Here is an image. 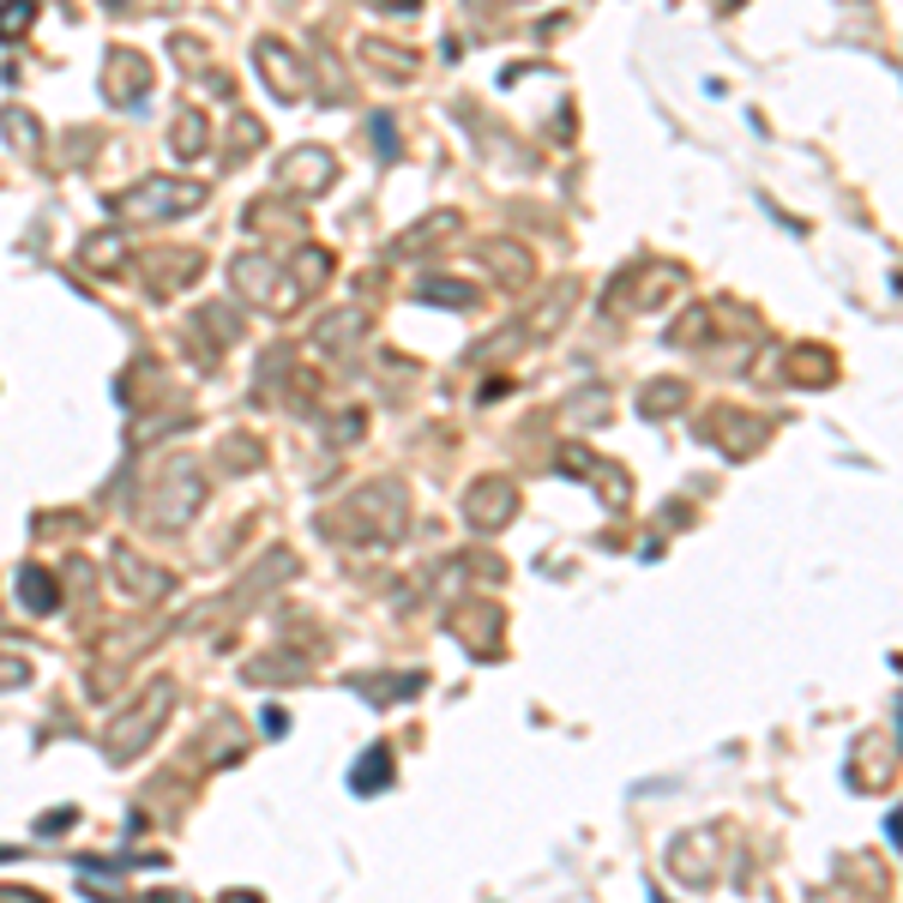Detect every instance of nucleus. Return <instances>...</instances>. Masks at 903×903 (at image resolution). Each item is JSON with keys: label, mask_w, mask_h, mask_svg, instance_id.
I'll return each mask as SVG.
<instances>
[{"label": "nucleus", "mask_w": 903, "mask_h": 903, "mask_svg": "<svg viewBox=\"0 0 903 903\" xmlns=\"http://www.w3.org/2000/svg\"><path fill=\"white\" fill-rule=\"evenodd\" d=\"M289 277H295V289H302V302L320 295L325 284H332V254H325V247H302L295 265H289Z\"/></svg>", "instance_id": "28"}, {"label": "nucleus", "mask_w": 903, "mask_h": 903, "mask_svg": "<svg viewBox=\"0 0 903 903\" xmlns=\"http://www.w3.org/2000/svg\"><path fill=\"white\" fill-rule=\"evenodd\" d=\"M205 205V181H181V175H145V181L121 187L109 199V217L121 224H169V217H187Z\"/></svg>", "instance_id": "4"}, {"label": "nucleus", "mask_w": 903, "mask_h": 903, "mask_svg": "<svg viewBox=\"0 0 903 903\" xmlns=\"http://www.w3.org/2000/svg\"><path fill=\"white\" fill-rule=\"evenodd\" d=\"M362 410H344V422H332V440H337V446H344V440H362Z\"/></svg>", "instance_id": "39"}, {"label": "nucleus", "mask_w": 903, "mask_h": 903, "mask_svg": "<svg viewBox=\"0 0 903 903\" xmlns=\"http://www.w3.org/2000/svg\"><path fill=\"white\" fill-rule=\"evenodd\" d=\"M37 24V0H0V42H19Z\"/></svg>", "instance_id": "32"}, {"label": "nucleus", "mask_w": 903, "mask_h": 903, "mask_svg": "<svg viewBox=\"0 0 903 903\" xmlns=\"http://www.w3.org/2000/svg\"><path fill=\"white\" fill-rule=\"evenodd\" d=\"M482 259L488 265H500V284H530V272H537V254L530 247H518V242H482Z\"/></svg>", "instance_id": "24"}, {"label": "nucleus", "mask_w": 903, "mask_h": 903, "mask_svg": "<svg viewBox=\"0 0 903 903\" xmlns=\"http://www.w3.org/2000/svg\"><path fill=\"white\" fill-rule=\"evenodd\" d=\"M374 7H380V12H416L422 0H374Z\"/></svg>", "instance_id": "41"}, {"label": "nucleus", "mask_w": 903, "mask_h": 903, "mask_svg": "<svg viewBox=\"0 0 903 903\" xmlns=\"http://www.w3.org/2000/svg\"><path fill=\"white\" fill-rule=\"evenodd\" d=\"M127 254H121V242H115V235H91V242H85V265H121Z\"/></svg>", "instance_id": "36"}, {"label": "nucleus", "mask_w": 903, "mask_h": 903, "mask_svg": "<svg viewBox=\"0 0 903 903\" xmlns=\"http://www.w3.org/2000/svg\"><path fill=\"white\" fill-rule=\"evenodd\" d=\"M0 127H7V139L19 145L24 157H37V151H42V132H37V121H31L24 109H7V115H0Z\"/></svg>", "instance_id": "33"}, {"label": "nucleus", "mask_w": 903, "mask_h": 903, "mask_svg": "<svg viewBox=\"0 0 903 903\" xmlns=\"http://www.w3.org/2000/svg\"><path fill=\"white\" fill-rule=\"evenodd\" d=\"M362 699H374V705H392V699H416V693L428 687V675H355L350 680Z\"/></svg>", "instance_id": "22"}, {"label": "nucleus", "mask_w": 903, "mask_h": 903, "mask_svg": "<svg viewBox=\"0 0 903 903\" xmlns=\"http://www.w3.org/2000/svg\"><path fill=\"white\" fill-rule=\"evenodd\" d=\"M205 145H212V121H205L199 109H181V115H175V127H169V151L175 157H199Z\"/></svg>", "instance_id": "27"}, {"label": "nucleus", "mask_w": 903, "mask_h": 903, "mask_svg": "<svg viewBox=\"0 0 903 903\" xmlns=\"http://www.w3.org/2000/svg\"><path fill=\"white\" fill-rule=\"evenodd\" d=\"M102 91H109V102H121V109L145 102V91H151V61H145L139 49H109V61H102Z\"/></svg>", "instance_id": "14"}, {"label": "nucleus", "mask_w": 903, "mask_h": 903, "mask_svg": "<svg viewBox=\"0 0 903 903\" xmlns=\"http://www.w3.org/2000/svg\"><path fill=\"white\" fill-rule=\"evenodd\" d=\"M72 819H79L72 807H61V813H42V819H37V832H42V837H49V832H67Z\"/></svg>", "instance_id": "40"}, {"label": "nucleus", "mask_w": 903, "mask_h": 903, "mask_svg": "<svg viewBox=\"0 0 903 903\" xmlns=\"http://www.w3.org/2000/svg\"><path fill=\"white\" fill-rule=\"evenodd\" d=\"M494 7H518V0H494Z\"/></svg>", "instance_id": "42"}, {"label": "nucleus", "mask_w": 903, "mask_h": 903, "mask_svg": "<svg viewBox=\"0 0 903 903\" xmlns=\"http://www.w3.org/2000/svg\"><path fill=\"white\" fill-rule=\"evenodd\" d=\"M205 507V470L199 458H163L151 488L139 494V518L163 537H175V530H187Z\"/></svg>", "instance_id": "2"}, {"label": "nucleus", "mask_w": 903, "mask_h": 903, "mask_svg": "<svg viewBox=\"0 0 903 903\" xmlns=\"http://www.w3.org/2000/svg\"><path fill=\"white\" fill-rule=\"evenodd\" d=\"M710 832H717V825L675 837V850H669V873L687 885V892H705V885H717V873H723V855L710 850Z\"/></svg>", "instance_id": "12"}, {"label": "nucleus", "mask_w": 903, "mask_h": 903, "mask_svg": "<svg viewBox=\"0 0 903 903\" xmlns=\"http://www.w3.org/2000/svg\"><path fill=\"white\" fill-rule=\"evenodd\" d=\"M254 61H259V72H265V85H272L284 102H302L307 97V61L289 49L284 37H259L254 42Z\"/></svg>", "instance_id": "11"}, {"label": "nucleus", "mask_w": 903, "mask_h": 903, "mask_svg": "<svg viewBox=\"0 0 903 903\" xmlns=\"http://www.w3.org/2000/svg\"><path fill=\"white\" fill-rule=\"evenodd\" d=\"M404 524H410V488L397 477L350 488L332 512H320V537L337 542V549H386V542L404 537Z\"/></svg>", "instance_id": "1"}, {"label": "nucleus", "mask_w": 903, "mask_h": 903, "mask_svg": "<svg viewBox=\"0 0 903 903\" xmlns=\"http://www.w3.org/2000/svg\"><path fill=\"white\" fill-rule=\"evenodd\" d=\"M452 229H458V212H434V217H422L416 229L392 235V242H386V259H416V254H428V247L452 242Z\"/></svg>", "instance_id": "18"}, {"label": "nucleus", "mask_w": 903, "mask_h": 903, "mask_svg": "<svg viewBox=\"0 0 903 903\" xmlns=\"http://www.w3.org/2000/svg\"><path fill=\"white\" fill-rule=\"evenodd\" d=\"M277 175H284V194L295 199H320V194H332V181H337V157L325 151V145H295V151L277 163Z\"/></svg>", "instance_id": "9"}, {"label": "nucleus", "mask_w": 903, "mask_h": 903, "mask_svg": "<svg viewBox=\"0 0 903 903\" xmlns=\"http://www.w3.org/2000/svg\"><path fill=\"white\" fill-rule=\"evenodd\" d=\"M386 783H392V747L374 742V747L362 753V759L350 765V789H355V795H380Z\"/></svg>", "instance_id": "23"}, {"label": "nucleus", "mask_w": 903, "mask_h": 903, "mask_svg": "<svg viewBox=\"0 0 903 903\" xmlns=\"http://www.w3.org/2000/svg\"><path fill=\"white\" fill-rule=\"evenodd\" d=\"M446 632L470 650L477 662H494V645H500V609L494 602H452L446 609Z\"/></svg>", "instance_id": "10"}, {"label": "nucleus", "mask_w": 903, "mask_h": 903, "mask_svg": "<svg viewBox=\"0 0 903 903\" xmlns=\"http://www.w3.org/2000/svg\"><path fill=\"white\" fill-rule=\"evenodd\" d=\"M518 512V482L512 477H477L464 488V524L482 530V537H494V530H507Z\"/></svg>", "instance_id": "7"}, {"label": "nucleus", "mask_w": 903, "mask_h": 903, "mask_svg": "<svg viewBox=\"0 0 903 903\" xmlns=\"http://www.w3.org/2000/svg\"><path fill=\"white\" fill-rule=\"evenodd\" d=\"M355 55H362L367 67H380L392 85H404V79H416V72H422V55L416 49H392L386 37H362V42H355Z\"/></svg>", "instance_id": "19"}, {"label": "nucleus", "mask_w": 903, "mask_h": 903, "mask_svg": "<svg viewBox=\"0 0 903 903\" xmlns=\"http://www.w3.org/2000/svg\"><path fill=\"white\" fill-rule=\"evenodd\" d=\"M229 284L242 302H254L265 307V314H289V307H302V289H295V277L284 272L277 259H265V254H242L229 265Z\"/></svg>", "instance_id": "5"}, {"label": "nucleus", "mask_w": 903, "mask_h": 903, "mask_svg": "<svg viewBox=\"0 0 903 903\" xmlns=\"http://www.w3.org/2000/svg\"><path fill=\"white\" fill-rule=\"evenodd\" d=\"M362 337H367V314H355V307H344V314H325V320L307 325V344L325 350V355H350Z\"/></svg>", "instance_id": "15"}, {"label": "nucleus", "mask_w": 903, "mask_h": 903, "mask_svg": "<svg viewBox=\"0 0 903 903\" xmlns=\"http://www.w3.org/2000/svg\"><path fill=\"white\" fill-rule=\"evenodd\" d=\"M687 410V380H650V386H639V416L662 422V416H680Z\"/></svg>", "instance_id": "25"}, {"label": "nucleus", "mask_w": 903, "mask_h": 903, "mask_svg": "<svg viewBox=\"0 0 903 903\" xmlns=\"http://www.w3.org/2000/svg\"><path fill=\"white\" fill-rule=\"evenodd\" d=\"M12 590H19V602L31 615H55V609H61V579H55L42 560H24V567L12 572Z\"/></svg>", "instance_id": "17"}, {"label": "nucleus", "mask_w": 903, "mask_h": 903, "mask_svg": "<svg viewBox=\"0 0 903 903\" xmlns=\"http://www.w3.org/2000/svg\"><path fill=\"white\" fill-rule=\"evenodd\" d=\"M699 434L710 440L717 452H729V458H747V452H759L765 440H772V416H759V410H710V416L699 422Z\"/></svg>", "instance_id": "6"}, {"label": "nucleus", "mask_w": 903, "mask_h": 903, "mask_svg": "<svg viewBox=\"0 0 903 903\" xmlns=\"http://www.w3.org/2000/svg\"><path fill=\"white\" fill-rule=\"evenodd\" d=\"M687 325H669V344L680 350V344H705L710 337V325H705V307H693V314H680Z\"/></svg>", "instance_id": "34"}, {"label": "nucleus", "mask_w": 903, "mask_h": 903, "mask_svg": "<svg viewBox=\"0 0 903 903\" xmlns=\"http://www.w3.org/2000/svg\"><path fill=\"white\" fill-rule=\"evenodd\" d=\"M560 470H567V477H597L602 494H609V507H627V470H615L609 458H597L585 446H560Z\"/></svg>", "instance_id": "16"}, {"label": "nucleus", "mask_w": 903, "mask_h": 903, "mask_svg": "<svg viewBox=\"0 0 903 903\" xmlns=\"http://www.w3.org/2000/svg\"><path fill=\"white\" fill-rule=\"evenodd\" d=\"M789 380L795 386H825L832 380V350H789Z\"/></svg>", "instance_id": "31"}, {"label": "nucleus", "mask_w": 903, "mask_h": 903, "mask_svg": "<svg viewBox=\"0 0 903 903\" xmlns=\"http://www.w3.org/2000/svg\"><path fill=\"white\" fill-rule=\"evenodd\" d=\"M109 579L127 590L132 602H163L175 590V579L157 567V560H145V554H132L127 542H109Z\"/></svg>", "instance_id": "8"}, {"label": "nucleus", "mask_w": 903, "mask_h": 903, "mask_svg": "<svg viewBox=\"0 0 903 903\" xmlns=\"http://www.w3.org/2000/svg\"><path fill=\"white\" fill-rule=\"evenodd\" d=\"M242 675H247V680H259V687H272V680H302V675H307V662H302V657H289V650H272V657H254Z\"/></svg>", "instance_id": "29"}, {"label": "nucleus", "mask_w": 903, "mask_h": 903, "mask_svg": "<svg viewBox=\"0 0 903 903\" xmlns=\"http://www.w3.org/2000/svg\"><path fill=\"white\" fill-rule=\"evenodd\" d=\"M669 289H680V272H675V265H657V272H650V284H632V277H620L615 295H609V307H620V302H632V307H657Z\"/></svg>", "instance_id": "21"}, {"label": "nucleus", "mask_w": 903, "mask_h": 903, "mask_svg": "<svg viewBox=\"0 0 903 903\" xmlns=\"http://www.w3.org/2000/svg\"><path fill=\"white\" fill-rule=\"evenodd\" d=\"M115 7H127V0H115Z\"/></svg>", "instance_id": "43"}, {"label": "nucleus", "mask_w": 903, "mask_h": 903, "mask_svg": "<svg viewBox=\"0 0 903 903\" xmlns=\"http://www.w3.org/2000/svg\"><path fill=\"white\" fill-rule=\"evenodd\" d=\"M518 350H530V325L518 320V325H500V332H488L482 344H470L464 350V367H488V362H507V355H518Z\"/></svg>", "instance_id": "20"}, {"label": "nucleus", "mask_w": 903, "mask_h": 903, "mask_svg": "<svg viewBox=\"0 0 903 903\" xmlns=\"http://www.w3.org/2000/svg\"><path fill=\"white\" fill-rule=\"evenodd\" d=\"M31 680V662L24 657H0V687H24Z\"/></svg>", "instance_id": "38"}, {"label": "nucleus", "mask_w": 903, "mask_h": 903, "mask_svg": "<svg viewBox=\"0 0 903 903\" xmlns=\"http://www.w3.org/2000/svg\"><path fill=\"white\" fill-rule=\"evenodd\" d=\"M367 132H374V151L392 163V157H397V132H392V115H374V121H367Z\"/></svg>", "instance_id": "37"}, {"label": "nucleus", "mask_w": 903, "mask_h": 903, "mask_svg": "<svg viewBox=\"0 0 903 903\" xmlns=\"http://www.w3.org/2000/svg\"><path fill=\"white\" fill-rule=\"evenodd\" d=\"M572 302H579V284H572V277H567V284H554L549 302H542L537 314L524 320V325H530V344H537V337H549V332H560V320L572 314Z\"/></svg>", "instance_id": "26"}, {"label": "nucleus", "mask_w": 903, "mask_h": 903, "mask_svg": "<svg viewBox=\"0 0 903 903\" xmlns=\"http://www.w3.org/2000/svg\"><path fill=\"white\" fill-rule=\"evenodd\" d=\"M169 710H175V680H151V687H145L127 710H115V717L102 723V759H109V765H132L145 747L157 742V729L169 723Z\"/></svg>", "instance_id": "3"}, {"label": "nucleus", "mask_w": 903, "mask_h": 903, "mask_svg": "<svg viewBox=\"0 0 903 903\" xmlns=\"http://www.w3.org/2000/svg\"><path fill=\"white\" fill-rule=\"evenodd\" d=\"M132 265L145 272V289L163 302V295L187 289L205 272V254H199V247H163V254H145V259H132Z\"/></svg>", "instance_id": "13"}, {"label": "nucleus", "mask_w": 903, "mask_h": 903, "mask_svg": "<svg viewBox=\"0 0 903 903\" xmlns=\"http://www.w3.org/2000/svg\"><path fill=\"white\" fill-rule=\"evenodd\" d=\"M416 295H422V302H440V307H477L482 302V289L477 284H458V277H446V284H440V277H422Z\"/></svg>", "instance_id": "30"}, {"label": "nucleus", "mask_w": 903, "mask_h": 903, "mask_svg": "<svg viewBox=\"0 0 903 903\" xmlns=\"http://www.w3.org/2000/svg\"><path fill=\"white\" fill-rule=\"evenodd\" d=\"M259 139H265V127L242 115V121H235V132H229V163H235V157H247V151H259Z\"/></svg>", "instance_id": "35"}]
</instances>
